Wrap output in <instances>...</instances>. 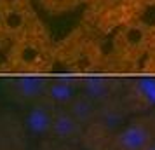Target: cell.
Segmentation results:
<instances>
[{
	"label": "cell",
	"mask_w": 155,
	"mask_h": 150,
	"mask_svg": "<svg viewBox=\"0 0 155 150\" xmlns=\"http://www.w3.org/2000/svg\"><path fill=\"white\" fill-rule=\"evenodd\" d=\"M56 108L49 101L42 100L30 103L26 112H25V129L28 136L31 138H44L51 135V126H52V117H54Z\"/></svg>",
	"instance_id": "277c9868"
},
{
	"label": "cell",
	"mask_w": 155,
	"mask_h": 150,
	"mask_svg": "<svg viewBox=\"0 0 155 150\" xmlns=\"http://www.w3.org/2000/svg\"><path fill=\"white\" fill-rule=\"evenodd\" d=\"M33 21L28 0H11L0 9V33L9 40L19 37Z\"/></svg>",
	"instance_id": "7a4b0ae2"
},
{
	"label": "cell",
	"mask_w": 155,
	"mask_h": 150,
	"mask_svg": "<svg viewBox=\"0 0 155 150\" xmlns=\"http://www.w3.org/2000/svg\"><path fill=\"white\" fill-rule=\"evenodd\" d=\"M49 63V42L40 25L33 21L19 37L11 40L7 54L9 70L38 73Z\"/></svg>",
	"instance_id": "6da1fadb"
},
{
	"label": "cell",
	"mask_w": 155,
	"mask_h": 150,
	"mask_svg": "<svg viewBox=\"0 0 155 150\" xmlns=\"http://www.w3.org/2000/svg\"><path fill=\"white\" fill-rule=\"evenodd\" d=\"M66 108L70 110V114L73 115L84 128H89V126H92V124L96 122V119H98L101 105L96 103L94 100H91L89 96H85L84 93H78Z\"/></svg>",
	"instance_id": "30bf717a"
},
{
	"label": "cell",
	"mask_w": 155,
	"mask_h": 150,
	"mask_svg": "<svg viewBox=\"0 0 155 150\" xmlns=\"http://www.w3.org/2000/svg\"><path fill=\"white\" fill-rule=\"evenodd\" d=\"M153 138L155 131L152 122L147 119H140L126 124L115 135L113 142L117 150H145L153 142Z\"/></svg>",
	"instance_id": "3957f363"
},
{
	"label": "cell",
	"mask_w": 155,
	"mask_h": 150,
	"mask_svg": "<svg viewBox=\"0 0 155 150\" xmlns=\"http://www.w3.org/2000/svg\"><path fill=\"white\" fill-rule=\"evenodd\" d=\"M126 117H127L126 105L108 101L105 105H101L98 119L92 126L99 128V131L105 133V135H117L120 129L126 126Z\"/></svg>",
	"instance_id": "ba28073f"
},
{
	"label": "cell",
	"mask_w": 155,
	"mask_h": 150,
	"mask_svg": "<svg viewBox=\"0 0 155 150\" xmlns=\"http://www.w3.org/2000/svg\"><path fill=\"white\" fill-rule=\"evenodd\" d=\"M7 2H11V0H0V9L4 7V5H5V4H7Z\"/></svg>",
	"instance_id": "5bb4252c"
},
{
	"label": "cell",
	"mask_w": 155,
	"mask_h": 150,
	"mask_svg": "<svg viewBox=\"0 0 155 150\" xmlns=\"http://www.w3.org/2000/svg\"><path fill=\"white\" fill-rule=\"evenodd\" d=\"M85 128L70 114L68 108H56L51 126V136L58 142H75L84 135Z\"/></svg>",
	"instance_id": "52a82bcc"
},
{
	"label": "cell",
	"mask_w": 155,
	"mask_h": 150,
	"mask_svg": "<svg viewBox=\"0 0 155 150\" xmlns=\"http://www.w3.org/2000/svg\"><path fill=\"white\" fill-rule=\"evenodd\" d=\"M42 2L47 5V7H51V9H54V7H63V4H64V0H42Z\"/></svg>",
	"instance_id": "7c38bea8"
},
{
	"label": "cell",
	"mask_w": 155,
	"mask_h": 150,
	"mask_svg": "<svg viewBox=\"0 0 155 150\" xmlns=\"http://www.w3.org/2000/svg\"><path fill=\"white\" fill-rule=\"evenodd\" d=\"M145 150H155V138H153V142L150 143V145H148V147H147Z\"/></svg>",
	"instance_id": "4fadbf2b"
},
{
	"label": "cell",
	"mask_w": 155,
	"mask_h": 150,
	"mask_svg": "<svg viewBox=\"0 0 155 150\" xmlns=\"http://www.w3.org/2000/svg\"><path fill=\"white\" fill-rule=\"evenodd\" d=\"M78 93H80L78 79H73V77H54V79L47 80L44 100L49 101L54 108H66Z\"/></svg>",
	"instance_id": "5b68a950"
},
{
	"label": "cell",
	"mask_w": 155,
	"mask_h": 150,
	"mask_svg": "<svg viewBox=\"0 0 155 150\" xmlns=\"http://www.w3.org/2000/svg\"><path fill=\"white\" fill-rule=\"evenodd\" d=\"M131 100L138 108L155 107V77H141L133 84Z\"/></svg>",
	"instance_id": "8fae6325"
},
{
	"label": "cell",
	"mask_w": 155,
	"mask_h": 150,
	"mask_svg": "<svg viewBox=\"0 0 155 150\" xmlns=\"http://www.w3.org/2000/svg\"><path fill=\"white\" fill-rule=\"evenodd\" d=\"M80 93L89 96L99 105H105L108 101H113L115 93V82L108 77H98V75H87L78 79Z\"/></svg>",
	"instance_id": "9c48e42d"
},
{
	"label": "cell",
	"mask_w": 155,
	"mask_h": 150,
	"mask_svg": "<svg viewBox=\"0 0 155 150\" xmlns=\"http://www.w3.org/2000/svg\"><path fill=\"white\" fill-rule=\"evenodd\" d=\"M47 80L49 79H45L42 75H35V73L19 75V77L12 79V94L16 96V100L30 105V103L44 98Z\"/></svg>",
	"instance_id": "8992f818"
}]
</instances>
